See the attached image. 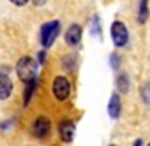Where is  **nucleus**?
<instances>
[{
    "mask_svg": "<svg viewBox=\"0 0 150 146\" xmlns=\"http://www.w3.org/2000/svg\"><path fill=\"white\" fill-rule=\"evenodd\" d=\"M38 72V62L30 56H23L17 62V74L18 78L24 83H29L36 78Z\"/></svg>",
    "mask_w": 150,
    "mask_h": 146,
    "instance_id": "obj_1",
    "label": "nucleus"
},
{
    "mask_svg": "<svg viewBox=\"0 0 150 146\" xmlns=\"http://www.w3.org/2000/svg\"><path fill=\"white\" fill-rule=\"evenodd\" d=\"M60 33V23L57 20L54 21H48L45 24H42V27H41V33H39V38H41V44L48 48V47H51L56 41V38L59 36Z\"/></svg>",
    "mask_w": 150,
    "mask_h": 146,
    "instance_id": "obj_2",
    "label": "nucleus"
},
{
    "mask_svg": "<svg viewBox=\"0 0 150 146\" xmlns=\"http://www.w3.org/2000/svg\"><path fill=\"white\" fill-rule=\"evenodd\" d=\"M111 39L116 47H125L128 44L129 33H128L126 26L122 21H114L111 24Z\"/></svg>",
    "mask_w": 150,
    "mask_h": 146,
    "instance_id": "obj_3",
    "label": "nucleus"
},
{
    "mask_svg": "<svg viewBox=\"0 0 150 146\" xmlns=\"http://www.w3.org/2000/svg\"><path fill=\"white\" fill-rule=\"evenodd\" d=\"M69 92H71V84H69L68 78L63 75L56 77L53 81V93L56 98L59 101H63L69 96Z\"/></svg>",
    "mask_w": 150,
    "mask_h": 146,
    "instance_id": "obj_4",
    "label": "nucleus"
},
{
    "mask_svg": "<svg viewBox=\"0 0 150 146\" xmlns=\"http://www.w3.org/2000/svg\"><path fill=\"white\" fill-rule=\"evenodd\" d=\"M50 130H51V120L45 116H39L35 122H33V127H32V131L36 137L39 139H44L48 136Z\"/></svg>",
    "mask_w": 150,
    "mask_h": 146,
    "instance_id": "obj_5",
    "label": "nucleus"
},
{
    "mask_svg": "<svg viewBox=\"0 0 150 146\" xmlns=\"http://www.w3.org/2000/svg\"><path fill=\"white\" fill-rule=\"evenodd\" d=\"M59 134L63 142H72L75 137V125L72 120L69 119H63L59 124Z\"/></svg>",
    "mask_w": 150,
    "mask_h": 146,
    "instance_id": "obj_6",
    "label": "nucleus"
},
{
    "mask_svg": "<svg viewBox=\"0 0 150 146\" xmlns=\"http://www.w3.org/2000/svg\"><path fill=\"white\" fill-rule=\"evenodd\" d=\"M81 35H83L81 26H78V24H72V26H69V29L65 33V41H66L68 45L75 47L81 41Z\"/></svg>",
    "mask_w": 150,
    "mask_h": 146,
    "instance_id": "obj_7",
    "label": "nucleus"
},
{
    "mask_svg": "<svg viewBox=\"0 0 150 146\" xmlns=\"http://www.w3.org/2000/svg\"><path fill=\"white\" fill-rule=\"evenodd\" d=\"M120 112H122V103H120V96L119 93H112L111 98H110V103H108V115L111 116V119H117L120 116Z\"/></svg>",
    "mask_w": 150,
    "mask_h": 146,
    "instance_id": "obj_8",
    "label": "nucleus"
},
{
    "mask_svg": "<svg viewBox=\"0 0 150 146\" xmlns=\"http://www.w3.org/2000/svg\"><path fill=\"white\" fill-rule=\"evenodd\" d=\"M12 92V80L6 74H0V100H8Z\"/></svg>",
    "mask_w": 150,
    "mask_h": 146,
    "instance_id": "obj_9",
    "label": "nucleus"
},
{
    "mask_svg": "<svg viewBox=\"0 0 150 146\" xmlns=\"http://www.w3.org/2000/svg\"><path fill=\"white\" fill-rule=\"evenodd\" d=\"M117 89L123 93H126L129 90V78L126 74H120L117 77Z\"/></svg>",
    "mask_w": 150,
    "mask_h": 146,
    "instance_id": "obj_10",
    "label": "nucleus"
},
{
    "mask_svg": "<svg viewBox=\"0 0 150 146\" xmlns=\"http://www.w3.org/2000/svg\"><path fill=\"white\" fill-rule=\"evenodd\" d=\"M26 84H27V86H26V90H24V103H23L24 105H27L30 98H32V93H33V90L36 88V78L29 81V83H26Z\"/></svg>",
    "mask_w": 150,
    "mask_h": 146,
    "instance_id": "obj_11",
    "label": "nucleus"
},
{
    "mask_svg": "<svg viewBox=\"0 0 150 146\" xmlns=\"http://www.w3.org/2000/svg\"><path fill=\"white\" fill-rule=\"evenodd\" d=\"M147 14H149V9H147V0H141L140 2V12H138V21L143 24L147 20Z\"/></svg>",
    "mask_w": 150,
    "mask_h": 146,
    "instance_id": "obj_12",
    "label": "nucleus"
},
{
    "mask_svg": "<svg viewBox=\"0 0 150 146\" xmlns=\"http://www.w3.org/2000/svg\"><path fill=\"white\" fill-rule=\"evenodd\" d=\"M62 65H63V68H66V69H72L75 66V56H72V54L65 56L63 59H62Z\"/></svg>",
    "mask_w": 150,
    "mask_h": 146,
    "instance_id": "obj_13",
    "label": "nucleus"
},
{
    "mask_svg": "<svg viewBox=\"0 0 150 146\" xmlns=\"http://www.w3.org/2000/svg\"><path fill=\"white\" fill-rule=\"evenodd\" d=\"M141 98L144 104H150V83H146L141 88Z\"/></svg>",
    "mask_w": 150,
    "mask_h": 146,
    "instance_id": "obj_14",
    "label": "nucleus"
},
{
    "mask_svg": "<svg viewBox=\"0 0 150 146\" xmlns=\"http://www.w3.org/2000/svg\"><path fill=\"white\" fill-rule=\"evenodd\" d=\"M29 0H11V3H14L15 6H24V5H27Z\"/></svg>",
    "mask_w": 150,
    "mask_h": 146,
    "instance_id": "obj_15",
    "label": "nucleus"
},
{
    "mask_svg": "<svg viewBox=\"0 0 150 146\" xmlns=\"http://www.w3.org/2000/svg\"><path fill=\"white\" fill-rule=\"evenodd\" d=\"M111 60H112V68L119 66V56L117 54H111Z\"/></svg>",
    "mask_w": 150,
    "mask_h": 146,
    "instance_id": "obj_16",
    "label": "nucleus"
},
{
    "mask_svg": "<svg viewBox=\"0 0 150 146\" xmlns=\"http://www.w3.org/2000/svg\"><path fill=\"white\" fill-rule=\"evenodd\" d=\"M38 59H39V63H44L45 62V60H44L45 59V51H41L39 56H38Z\"/></svg>",
    "mask_w": 150,
    "mask_h": 146,
    "instance_id": "obj_17",
    "label": "nucleus"
},
{
    "mask_svg": "<svg viewBox=\"0 0 150 146\" xmlns=\"http://www.w3.org/2000/svg\"><path fill=\"white\" fill-rule=\"evenodd\" d=\"M141 145H143V140H141V139H138V140L134 143V146H141Z\"/></svg>",
    "mask_w": 150,
    "mask_h": 146,
    "instance_id": "obj_18",
    "label": "nucleus"
},
{
    "mask_svg": "<svg viewBox=\"0 0 150 146\" xmlns=\"http://www.w3.org/2000/svg\"><path fill=\"white\" fill-rule=\"evenodd\" d=\"M45 0H35V5H44Z\"/></svg>",
    "mask_w": 150,
    "mask_h": 146,
    "instance_id": "obj_19",
    "label": "nucleus"
},
{
    "mask_svg": "<svg viewBox=\"0 0 150 146\" xmlns=\"http://www.w3.org/2000/svg\"><path fill=\"white\" fill-rule=\"evenodd\" d=\"M110 146H117V145H110Z\"/></svg>",
    "mask_w": 150,
    "mask_h": 146,
    "instance_id": "obj_20",
    "label": "nucleus"
},
{
    "mask_svg": "<svg viewBox=\"0 0 150 146\" xmlns=\"http://www.w3.org/2000/svg\"><path fill=\"white\" fill-rule=\"evenodd\" d=\"M147 146H150V143H149V145H147Z\"/></svg>",
    "mask_w": 150,
    "mask_h": 146,
    "instance_id": "obj_21",
    "label": "nucleus"
}]
</instances>
